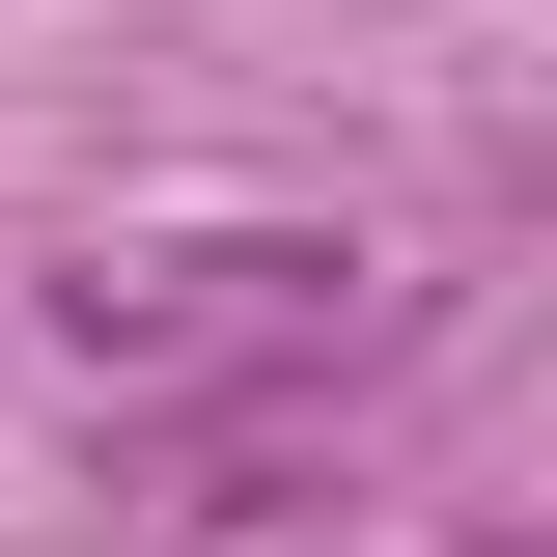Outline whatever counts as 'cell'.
Here are the masks:
<instances>
[{
  "instance_id": "obj_1",
  "label": "cell",
  "mask_w": 557,
  "mask_h": 557,
  "mask_svg": "<svg viewBox=\"0 0 557 557\" xmlns=\"http://www.w3.org/2000/svg\"><path fill=\"white\" fill-rule=\"evenodd\" d=\"M57 335L112 362L139 418H196V391H335V362L391 335V278H362L335 223H168V251H84L57 278Z\"/></svg>"
}]
</instances>
